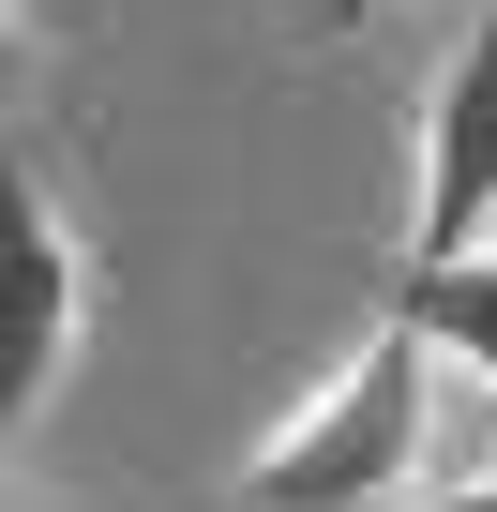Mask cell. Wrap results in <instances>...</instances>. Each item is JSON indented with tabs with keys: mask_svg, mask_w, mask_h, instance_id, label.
<instances>
[{
	"mask_svg": "<svg viewBox=\"0 0 497 512\" xmlns=\"http://www.w3.org/2000/svg\"><path fill=\"white\" fill-rule=\"evenodd\" d=\"M437 512H497V467H452V482H437Z\"/></svg>",
	"mask_w": 497,
	"mask_h": 512,
	"instance_id": "cell-5",
	"label": "cell"
},
{
	"mask_svg": "<svg viewBox=\"0 0 497 512\" xmlns=\"http://www.w3.org/2000/svg\"><path fill=\"white\" fill-rule=\"evenodd\" d=\"M392 317L437 347V362H467L482 392H497V256H452V272H407L392 287Z\"/></svg>",
	"mask_w": 497,
	"mask_h": 512,
	"instance_id": "cell-4",
	"label": "cell"
},
{
	"mask_svg": "<svg viewBox=\"0 0 497 512\" xmlns=\"http://www.w3.org/2000/svg\"><path fill=\"white\" fill-rule=\"evenodd\" d=\"M407 166H422V196H407V272L497 256V0L467 16L452 76L422 91V121H407Z\"/></svg>",
	"mask_w": 497,
	"mask_h": 512,
	"instance_id": "cell-2",
	"label": "cell"
},
{
	"mask_svg": "<svg viewBox=\"0 0 497 512\" xmlns=\"http://www.w3.org/2000/svg\"><path fill=\"white\" fill-rule=\"evenodd\" d=\"M437 467V347L407 317H377L257 452H241V512H407Z\"/></svg>",
	"mask_w": 497,
	"mask_h": 512,
	"instance_id": "cell-1",
	"label": "cell"
},
{
	"mask_svg": "<svg viewBox=\"0 0 497 512\" xmlns=\"http://www.w3.org/2000/svg\"><path fill=\"white\" fill-rule=\"evenodd\" d=\"M76 332H91V241H76V226L16 181V377H0L16 407H0V422H46V407H61Z\"/></svg>",
	"mask_w": 497,
	"mask_h": 512,
	"instance_id": "cell-3",
	"label": "cell"
}]
</instances>
